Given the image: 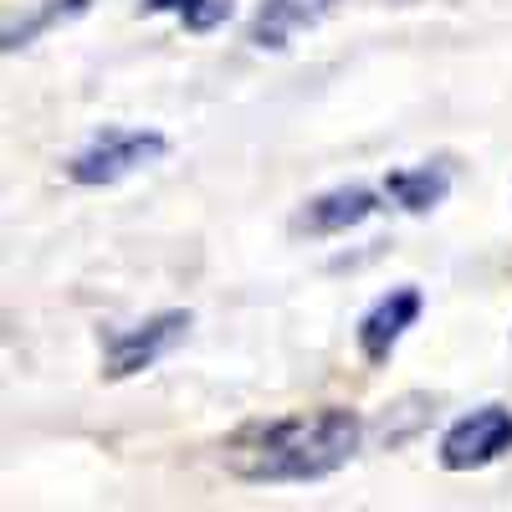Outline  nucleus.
<instances>
[{
    "instance_id": "7ed1b4c3",
    "label": "nucleus",
    "mask_w": 512,
    "mask_h": 512,
    "mask_svg": "<svg viewBox=\"0 0 512 512\" xmlns=\"http://www.w3.org/2000/svg\"><path fill=\"white\" fill-rule=\"evenodd\" d=\"M190 313L185 308H169V313H154L134 328H118L103 338V374L108 379H128V374H144L154 369L164 354H175L190 333Z\"/></svg>"
},
{
    "instance_id": "1a4fd4ad",
    "label": "nucleus",
    "mask_w": 512,
    "mask_h": 512,
    "mask_svg": "<svg viewBox=\"0 0 512 512\" xmlns=\"http://www.w3.org/2000/svg\"><path fill=\"white\" fill-rule=\"evenodd\" d=\"M144 16H175L185 31L210 36L236 16V0H139Z\"/></svg>"
},
{
    "instance_id": "f257e3e1",
    "label": "nucleus",
    "mask_w": 512,
    "mask_h": 512,
    "mask_svg": "<svg viewBox=\"0 0 512 512\" xmlns=\"http://www.w3.org/2000/svg\"><path fill=\"white\" fill-rule=\"evenodd\" d=\"M364 441V420L354 410H308L282 420H251L221 446L226 472L251 487H297L344 472Z\"/></svg>"
},
{
    "instance_id": "6e6552de",
    "label": "nucleus",
    "mask_w": 512,
    "mask_h": 512,
    "mask_svg": "<svg viewBox=\"0 0 512 512\" xmlns=\"http://www.w3.org/2000/svg\"><path fill=\"white\" fill-rule=\"evenodd\" d=\"M384 195L410 216H425L451 195V169L446 164H415V169H390L384 175Z\"/></svg>"
},
{
    "instance_id": "9d476101",
    "label": "nucleus",
    "mask_w": 512,
    "mask_h": 512,
    "mask_svg": "<svg viewBox=\"0 0 512 512\" xmlns=\"http://www.w3.org/2000/svg\"><path fill=\"white\" fill-rule=\"evenodd\" d=\"M93 0H47V6H36L31 16H21V21H11L6 26V52H21V47H31V41L41 36V31H52V26H67V21H77L82 11H88Z\"/></svg>"
},
{
    "instance_id": "39448f33",
    "label": "nucleus",
    "mask_w": 512,
    "mask_h": 512,
    "mask_svg": "<svg viewBox=\"0 0 512 512\" xmlns=\"http://www.w3.org/2000/svg\"><path fill=\"white\" fill-rule=\"evenodd\" d=\"M420 308H425V297L420 287H390L384 297H374V308L359 318V354L369 364H390V354L400 349V338L420 323Z\"/></svg>"
},
{
    "instance_id": "423d86ee",
    "label": "nucleus",
    "mask_w": 512,
    "mask_h": 512,
    "mask_svg": "<svg viewBox=\"0 0 512 512\" xmlns=\"http://www.w3.org/2000/svg\"><path fill=\"white\" fill-rule=\"evenodd\" d=\"M379 190L369 185H333L313 200H303V210L292 216V231L297 236H344L354 226H364L369 216H379Z\"/></svg>"
},
{
    "instance_id": "f03ea898",
    "label": "nucleus",
    "mask_w": 512,
    "mask_h": 512,
    "mask_svg": "<svg viewBox=\"0 0 512 512\" xmlns=\"http://www.w3.org/2000/svg\"><path fill=\"white\" fill-rule=\"evenodd\" d=\"M164 149H169V139L154 134V128H103L88 149L72 154L67 175H72V185H88V190L118 185L128 175H139L144 164L164 159Z\"/></svg>"
},
{
    "instance_id": "0eeeda50",
    "label": "nucleus",
    "mask_w": 512,
    "mask_h": 512,
    "mask_svg": "<svg viewBox=\"0 0 512 512\" xmlns=\"http://www.w3.org/2000/svg\"><path fill=\"white\" fill-rule=\"evenodd\" d=\"M338 11V0H262L246 26V41L256 52H287L292 36L323 26Z\"/></svg>"
},
{
    "instance_id": "20e7f679",
    "label": "nucleus",
    "mask_w": 512,
    "mask_h": 512,
    "mask_svg": "<svg viewBox=\"0 0 512 512\" xmlns=\"http://www.w3.org/2000/svg\"><path fill=\"white\" fill-rule=\"evenodd\" d=\"M512 451V410L507 405H482L461 415L441 436V466L446 472H482Z\"/></svg>"
}]
</instances>
